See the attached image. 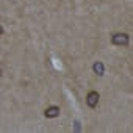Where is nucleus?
Segmentation results:
<instances>
[{
    "label": "nucleus",
    "instance_id": "f257e3e1",
    "mask_svg": "<svg viewBox=\"0 0 133 133\" xmlns=\"http://www.w3.org/2000/svg\"><path fill=\"white\" fill-rule=\"evenodd\" d=\"M97 102H99V94H97L96 91H91V92L88 94V97H86V103H88V107L94 108V107L97 105Z\"/></svg>",
    "mask_w": 133,
    "mask_h": 133
},
{
    "label": "nucleus",
    "instance_id": "f03ea898",
    "mask_svg": "<svg viewBox=\"0 0 133 133\" xmlns=\"http://www.w3.org/2000/svg\"><path fill=\"white\" fill-rule=\"evenodd\" d=\"M58 114H59V108L58 107H49L45 110V116L47 117H56Z\"/></svg>",
    "mask_w": 133,
    "mask_h": 133
},
{
    "label": "nucleus",
    "instance_id": "7ed1b4c3",
    "mask_svg": "<svg viewBox=\"0 0 133 133\" xmlns=\"http://www.w3.org/2000/svg\"><path fill=\"white\" fill-rule=\"evenodd\" d=\"M113 42H114V44H121V42H122V44H127V42H128V38H127V35H121V33H119V35H114Z\"/></svg>",
    "mask_w": 133,
    "mask_h": 133
},
{
    "label": "nucleus",
    "instance_id": "20e7f679",
    "mask_svg": "<svg viewBox=\"0 0 133 133\" xmlns=\"http://www.w3.org/2000/svg\"><path fill=\"white\" fill-rule=\"evenodd\" d=\"M94 71H96L99 75H103V69H102V64H100V63H96V64H94Z\"/></svg>",
    "mask_w": 133,
    "mask_h": 133
},
{
    "label": "nucleus",
    "instance_id": "39448f33",
    "mask_svg": "<svg viewBox=\"0 0 133 133\" xmlns=\"http://www.w3.org/2000/svg\"><path fill=\"white\" fill-rule=\"evenodd\" d=\"M2 33H3V28H2V25H0V36H2Z\"/></svg>",
    "mask_w": 133,
    "mask_h": 133
},
{
    "label": "nucleus",
    "instance_id": "423d86ee",
    "mask_svg": "<svg viewBox=\"0 0 133 133\" xmlns=\"http://www.w3.org/2000/svg\"><path fill=\"white\" fill-rule=\"evenodd\" d=\"M0 77H2V68H0Z\"/></svg>",
    "mask_w": 133,
    "mask_h": 133
}]
</instances>
